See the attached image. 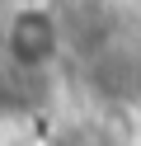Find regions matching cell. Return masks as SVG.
<instances>
[{
    "label": "cell",
    "mask_w": 141,
    "mask_h": 146,
    "mask_svg": "<svg viewBox=\"0 0 141 146\" xmlns=\"http://www.w3.org/2000/svg\"><path fill=\"white\" fill-rule=\"evenodd\" d=\"M0 52L19 76H42L61 57V14L52 10V0L9 5L0 24Z\"/></svg>",
    "instance_id": "cell-1"
},
{
    "label": "cell",
    "mask_w": 141,
    "mask_h": 146,
    "mask_svg": "<svg viewBox=\"0 0 141 146\" xmlns=\"http://www.w3.org/2000/svg\"><path fill=\"white\" fill-rule=\"evenodd\" d=\"M9 5H24V0H9Z\"/></svg>",
    "instance_id": "cell-2"
}]
</instances>
